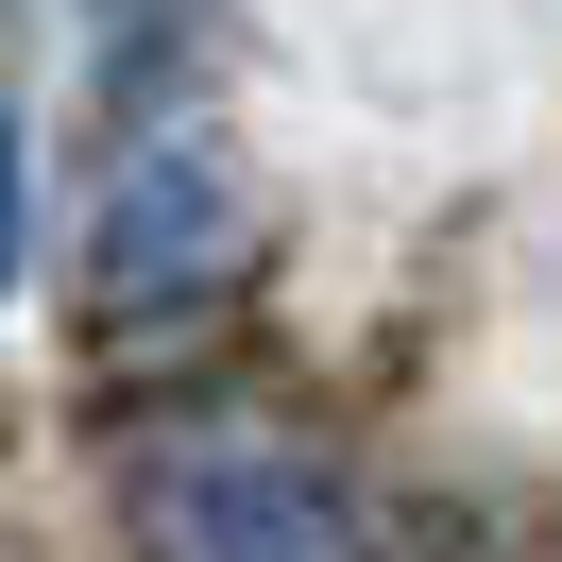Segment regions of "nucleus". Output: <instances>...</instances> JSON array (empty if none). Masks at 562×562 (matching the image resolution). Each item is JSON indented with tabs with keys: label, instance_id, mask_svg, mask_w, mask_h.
<instances>
[{
	"label": "nucleus",
	"instance_id": "nucleus-1",
	"mask_svg": "<svg viewBox=\"0 0 562 562\" xmlns=\"http://www.w3.org/2000/svg\"><path fill=\"white\" fill-rule=\"evenodd\" d=\"M137 562H358V512L290 443H188L137 477Z\"/></svg>",
	"mask_w": 562,
	"mask_h": 562
},
{
	"label": "nucleus",
	"instance_id": "nucleus-2",
	"mask_svg": "<svg viewBox=\"0 0 562 562\" xmlns=\"http://www.w3.org/2000/svg\"><path fill=\"white\" fill-rule=\"evenodd\" d=\"M256 256V205L205 137H154L137 171L103 188V307H171V290H222Z\"/></svg>",
	"mask_w": 562,
	"mask_h": 562
},
{
	"label": "nucleus",
	"instance_id": "nucleus-3",
	"mask_svg": "<svg viewBox=\"0 0 562 562\" xmlns=\"http://www.w3.org/2000/svg\"><path fill=\"white\" fill-rule=\"evenodd\" d=\"M18 205H35V154H18V120H0V290H18V239H35Z\"/></svg>",
	"mask_w": 562,
	"mask_h": 562
},
{
	"label": "nucleus",
	"instance_id": "nucleus-4",
	"mask_svg": "<svg viewBox=\"0 0 562 562\" xmlns=\"http://www.w3.org/2000/svg\"><path fill=\"white\" fill-rule=\"evenodd\" d=\"M188 18H205V0H103V35H137V52H154V35H188Z\"/></svg>",
	"mask_w": 562,
	"mask_h": 562
}]
</instances>
